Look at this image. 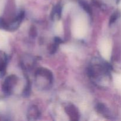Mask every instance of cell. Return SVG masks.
<instances>
[{
    "label": "cell",
    "instance_id": "cell-4",
    "mask_svg": "<svg viewBox=\"0 0 121 121\" xmlns=\"http://www.w3.org/2000/svg\"><path fill=\"white\" fill-rule=\"evenodd\" d=\"M120 16V13L119 11H117L116 13H115L114 14L112 15V16L111 17V19H110V22L109 24H112L114 23L117 20V19Z\"/></svg>",
    "mask_w": 121,
    "mask_h": 121
},
{
    "label": "cell",
    "instance_id": "cell-3",
    "mask_svg": "<svg viewBox=\"0 0 121 121\" xmlns=\"http://www.w3.org/2000/svg\"><path fill=\"white\" fill-rule=\"evenodd\" d=\"M39 112L37 108L35 107H32L29 111V116L31 117H33V118L34 117L37 118L39 116Z\"/></svg>",
    "mask_w": 121,
    "mask_h": 121
},
{
    "label": "cell",
    "instance_id": "cell-2",
    "mask_svg": "<svg viewBox=\"0 0 121 121\" xmlns=\"http://www.w3.org/2000/svg\"><path fill=\"white\" fill-rule=\"evenodd\" d=\"M66 111H67V113H68L70 117L72 118V120H77V119H78L79 113H78V111H77L76 108L74 106H72V105H70V106H67L66 108Z\"/></svg>",
    "mask_w": 121,
    "mask_h": 121
},
{
    "label": "cell",
    "instance_id": "cell-1",
    "mask_svg": "<svg viewBox=\"0 0 121 121\" xmlns=\"http://www.w3.org/2000/svg\"><path fill=\"white\" fill-rule=\"evenodd\" d=\"M15 77L13 75L9 76L5 79L2 85V90L5 93H10L14 86V83H15Z\"/></svg>",
    "mask_w": 121,
    "mask_h": 121
}]
</instances>
